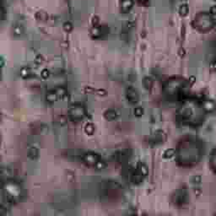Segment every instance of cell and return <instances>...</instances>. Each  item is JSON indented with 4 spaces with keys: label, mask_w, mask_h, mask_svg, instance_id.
<instances>
[{
    "label": "cell",
    "mask_w": 216,
    "mask_h": 216,
    "mask_svg": "<svg viewBox=\"0 0 216 216\" xmlns=\"http://www.w3.org/2000/svg\"><path fill=\"white\" fill-rule=\"evenodd\" d=\"M204 108L197 100L185 99L177 111V117L182 123L190 126H198L204 120Z\"/></svg>",
    "instance_id": "6da1fadb"
},
{
    "label": "cell",
    "mask_w": 216,
    "mask_h": 216,
    "mask_svg": "<svg viewBox=\"0 0 216 216\" xmlns=\"http://www.w3.org/2000/svg\"><path fill=\"white\" fill-rule=\"evenodd\" d=\"M200 156H201L200 144L193 138H184L177 146V161L181 165H195L200 159Z\"/></svg>",
    "instance_id": "7a4b0ae2"
},
{
    "label": "cell",
    "mask_w": 216,
    "mask_h": 216,
    "mask_svg": "<svg viewBox=\"0 0 216 216\" xmlns=\"http://www.w3.org/2000/svg\"><path fill=\"white\" fill-rule=\"evenodd\" d=\"M187 90V82L182 78L169 79L163 86V93L166 99L171 101L183 99Z\"/></svg>",
    "instance_id": "3957f363"
},
{
    "label": "cell",
    "mask_w": 216,
    "mask_h": 216,
    "mask_svg": "<svg viewBox=\"0 0 216 216\" xmlns=\"http://www.w3.org/2000/svg\"><path fill=\"white\" fill-rule=\"evenodd\" d=\"M3 199L10 204H16L23 198V189L20 183L11 179L2 182Z\"/></svg>",
    "instance_id": "277c9868"
},
{
    "label": "cell",
    "mask_w": 216,
    "mask_h": 216,
    "mask_svg": "<svg viewBox=\"0 0 216 216\" xmlns=\"http://www.w3.org/2000/svg\"><path fill=\"white\" fill-rule=\"evenodd\" d=\"M216 20L210 13H199L193 21V25L200 31H209L215 25Z\"/></svg>",
    "instance_id": "5b68a950"
},
{
    "label": "cell",
    "mask_w": 216,
    "mask_h": 216,
    "mask_svg": "<svg viewBox=\"0 0 216 216\" xmlns=\"http://www.w3.org/2000/svg\"><path fill=\"white\" fill-rule=\"evenodd\" d=\"M69 118L73 122H80L84 119V117L87 116L86 109L84 108V106H82L80 103L74 102L69 106V111H68Z\"/></svg>",
    "instance_id": "8992f818"
},
{
    "label": "cell",
    "mask_w": 216,
    "mask_h": 216,
    "mask_svg": "<svg viewBox=\"0 0 216 216\" xmlns=\"http://www.w3.org/2000/svg\"><path fill=\"white\" fill-rule=\"evenodd\" d=\"M100 159H101V156L94 151L84 152L81 155L80 157L81 161L88 166H95Z\"/></svg>",
    "instance_id": "52a82bcc"
},
{
    "label": "cell",
    "mask_w": 216,
    "mask_h": 216,
    "mask_svg": "<svg viewBox=\"0 0 216 216\" xmlns=\"http://www.w3.org/2000/svg\"><path fill=\"white\" fill-rule=\"evenodd\" d=\"M173 200L177 205H182L187 203L188 200V193L187 191L186 187L177 189V192H175L173 196Z\"/></svg>",
    "instance_id": "ba28073f"
},
{
    "label": "cell",
    "mask_w": 216,
    "mask_h": 216,
    "mask_svg": "<svg viewBox=\"0 0 216 216\" xmlns=\"http://www.w3.org/2000/svg\"><path fill=\"white\" fill-rule=\"evenodd\" d=\"M166 139V134L161 129H157L151 136L150 139V143L152 145H159L163 144Z\"/></svg>",
    "instance_id": "9c48e42d"
},
{
    "label": "cell",
    "mask_w": 216,
    "mask_h": 216,
    "mask_svg": "<svg viewBox=\"0 0 216 216\" xmlns=\"http://www.w3.org/2000/svg\"><path fill=\"white\" fill-rule=\"evenodd\" d=\"M129 157H130V153L128 150H116L111 155V159L115 162H118V163L127 162Z\"/></svg>",
    "instance_id": "30bf717a"
},
{
    "label": "cell",
    "mask_w": 216,
    "mask_h": 216,
    "mask_svg": "<svg viewBox=\"0 0 216 216\" xmlns=\"http://www.w3.org/2000/svg\"><path fill=\"white\" fill-rule=\"evenodd\" d=\"M126 98L130 104H136L139 100L137 90L133 86H128L126 89Z\"/></svg>",
    "instance_id": "8fae6325"
},
{
    "label": "cell",
    "mask_w": 216,
    "mask_h": 216,
    "mask_svg": "<svg viewBox=\"0 0 216 216\" xmlns=\"http://www.w3.org/2000/svg\"><path fill=\"white\" fill-rule=\"evenodd\" d=\"M133 4H134V0H121V11L123 14H128L132 9Z\"/></svg>",
    "instance_id": "7c38bea8"
},
{
    "label": "cell",
    "mask_w": 216,
    "mask_h": 216,
    "mask_svg": "<svg viewBox=\"0 0 216 216\" xmlns=\"http://www.w3.org/2000/svg\"><path fill=\"white\" fill-rule=\"evenodd\" d=\"M12 174V169L10 168L9 165H3L1 167V180H2V182H4L8 179H11Z\"/></svg>",
    "instance_id": "4fadbf2b"
},
{
    "label": "cell",
    "mask_w": 216,
    "mask_h": 216,
    "mask_svg": "<svg viewBox=\"0 0 216 216\" xmlns=\"http://www.w3.org/2000/svg\"><path fill=\"white\" fill-rule=\"evenodd\" d=\"M90 34L92 38L94 39H98L100 37H101L103 35V28L101 26L98 25H93L90 28Z\"/></svg>",
    "instance_id": "5bb4252c"
},
{
    "label": "cell",
    "mask_w": 216,
    "mask_h": 216,
    "mask_svg": "<svg viewBox=\"0 0 216 216\" xmlns=\"http://www.w3.org/2000/svg\"><path fill=\"white\" fill-rule=\"evenodd\" d=\"M27 157L30 160H36L38 159L39 157V150L38 148L36 146H30L28 150H27Z\"/></svg>",
    "instance_id": "9a60e30c"
},
{
    "label": "cell",
    "mask_w": 216,
    "mask_h": 216,
    "mask_svg": "<svg viewBox=\"0 0 216 216\" xmlns=\"http://www.w3.org/2000/svg\"><path fill=\"white\" fill-rule=\"evenodd\" d=\"M58 99V96H57V92H56V90H55V89L54 90H48L47 92V94H46V101L48 102V103H50V104H52V103H54V102H56Z\"/></svg>",
    "instance_id": "2e32d148"
},
{
    "label": "cell",
    "mask_w": 216,
    "mask_h": 216,
    "mask_svg": "<svg viewBox=\"0 0 216 216\" xmlns=\"http://www.w3.org/2000/svg\"><path fill=\"white\" fill-rule=\"evenodd\" d=\"M106 120L107 121H114L116 120L118 117V114L116 110L114 109H107L103 114Z\"/></svg>",
    "instance_id": "e0dca14e"
},
{
    "label": "cell",
    "mask_w": 216,
    "mask_h": 216,
    "mask_svg": "<svg viewBox=\"0 0 216 216\" xmlns=\"http://www.w3.org/2000/svg\"><path fill=\"white\" fill-rule=\"evenodd\" d=\"M55 90L57 94V96H58V99L59 100H63L66 98L68 96V90L67 88L64 86V85H58L57 87H55Z\"/></svg>",
    "instance_id": "ac0fdd59"
},
{
    "label": "cell",
    "mask_w": 216,
    "mask_h": 216,
    "mask_svg": "<svg viewBox=\"0 0 216 216\" xmlns=\"http://www.w3.org/2000/svg\"><path fill=\"white\" fill-rule=\"evenodd\" d=\"M20 75L22 79H26L30 77H32V73H31V69L30 67L28 66H23L21 67L20 69Z\"/></svg>",
    "instance_id": "d6986e66"
},
{
    "label": "cell",
    "mask_w": 216,
    "mask_h": 216,
    "mask_svg": "<svg viewBox=\"0 0 216 216\" xmlns=\"http://www.w3.org/2000/svg\"><path fill=\"white\" fill-rule=\"evenodd\" d=\"M154 80L153 79L150 77V76H145L142 79V85L143 87L147 90H150L151 88L153 87Z\"/></svg>",
    "instance_id": "ffe728a7"
},
{
    "label": "cell",
    "mask_w": 216,
    "mask_h": 216,
    "mask_svg": "<svg viewBox=\"0 0 216 216\" xmlns=\"http://www.w3.org/2000/svg\"><path fill=\"white\" fill-rule=\"evenodd\" d=\"M25 32V29L23 25L20 24H15L13 25V33L15 36H21Z\"/></svg>",
    "instance_id": "44dd1931"
},
{
    "label": "cell",
    "mask_w": 216,
    "mask_h": 216,
    "mask_svg": "<svg viewBox=\"0 0 216 216\" xmlns=\"http://www.w3.org/2000/svg\"><path fill=\"white\" fill-rule=\"evenodd\" d=\"M136 168L138 169V171H140L142 174L144 175V177H147L148 173H149V169H148V166L144 164V162L138 161V164H137V166H136Z\"/></svg>",
    "instance_id": "7402d4cb"
},
{
    "label": "cell",
    "mask_w": 216,
    "mask_h": 216,
    "mask_svg": "<svg viewBox=\"0 0 216 216\" xmlns=\"http://www.w3.org/2000/svg\"><path fill=\"white\" fill-rule=\"evenodd\" d=\"M56 123H57V126L59 127V128H63V127H65L68 124V118H67L65 115H60L57 118Z\"/></svg>",
    "instance_id": "603a6c76"
},
{
    "label": "cell",
    "mask_w": 216,
    "mask_h": 216,
    "mask_svg": "<svg viewBox=\"0 0 216 216\" xmlns=\"http://www.w3.org/2000/svg\"><path fill=\"white\" fill-rule=\"evenodd\" d=\"M95 125H94L92 123H88L85 124V126H84V133H86L87 135H90V136H91V135L94 134V133H95Z\"/></svg>",
    "instance_id": "cb8c5ba5"
},
{
    "label": "cell",
    "mask_w": 216,
    "mask_h": 216,
    "mask_svg": "<svg viewBox=\"0 0 216 216\" xmlns=\"http://www.w3.org/2000/svg\"><path fill=\"white\" fill-rule=\"evenodd\" d=\"M176 154H177L176 150H174V149H168V150L164 151V153L162 155V157L164 159H171L173 156L176 155Z\"/></svg>",
    "instance_id": "d4e9b609"
},
{
    "label": "cell",
    "mask_w": 216,
    "mask_h": 216,
    "mask_svg": "<svg viewBox=\"0 0 216 216\" xmlns=\"http://www.w3.org/2000/svg\"><path fill=\"white\" fill-rule=\"evenodd\" d=\"M160 113L159 110H155L154 109L151 115H150V120L152 123H156V121H160Z\"/></svg>",
    "instance_id": "484cf974"
},
{
    "label": "cell",
    "mask_w": 216,
    "mask_h": 216,
    "mask_svg": "<svg viewBox=\"0 0 216 216\" xmlns=\"http://www.w3.org/2000/svg\"><path fill=\"white\" fill-rule=\"evenodd\" d=\"M214 107H215V105H214V102L213 101H206L204 102V110L206 111H212L214 110Z\"/></svg>",
    "instance_id": "4316f807"
},
{
    "label": "cell",
    "mask_w": 216,
    "mask_h": 216,
    "mask_svg": "<svg viewBox=\"0 0 216 216\" xmlns=\"http://www.w3.org/2000/svg\"><path fill=\"white\" fill-rule=\"evenodd\" d=\"M188 12H189L188 5L186 4V3H183V4H182V5L180 6V8H179V15H180L181 16H182V17H185V16L187 15Z\"/></svg>",
    "instance_id": "83f0119b"
},
{
    "label": "cell",
    "mask_w": 216,
    "mask_h": 216,
    "mask_svg": "<svg viewBox=\"0 0 216 216\" xmlns=\"http://www.w3.org/2000/svg\"><path fill=\"white\" fill-rule=\"evenodd\" d=\"M36 19L38 20L47 21L48 19V15L47 13L41 10V11H38V12L36 13Z\"/></svg>",
    "instance_id": "f1b7e54d"
},
{
    "label": "cell",
    "mask_w": 216,
    "mask_h": 216,
    "mask_svg": "<svg viewBox=\"0 0 216 216\" xmlns=\"http://www.w3.org/2000/svg\"><path fill=\"white\" fill-rule=\"evenodd\" d=\"M106 167V163L105 160H103L101 159H100L96 164V165H95V168H96L97 171H102V170H104Z\"/></svg>",
    "instance_id": "f546056e"
},
{
    "label": "cell",
    "mask_w": 216,
    "mask_h": 216,
    "mask_svg": "<svg viewBox=\"0 0 216 216\" xmlns=\"http://www.w3.org/2000/svg\"><path fill=\"white\" fill-rule=\"evenodd\" d=\"M210 162H211V167H212L214 171L216 172V149L214 150L213 153L211 154Z\"/></svg>",
    "instance_id": "4dcf8cb0"
},
{
    "label": "cell",
    "mask_w": 216,
    "mask_h": 216,
    "mask_svg": "<svg viewBox=\"0 0 216 216\" xmlns=\"http://www.w3.org/2000/svg\"><path fill=\"white\" fill-rule=\"evenodd\" d=\"M73 28H74V26H73V25L71 22L67 21V22H64V23H63V29L64 31H66V32H70V31H72L73 30Z\"/></svg>",
    "instance_id": "1f68e13d"
},
{
    "label": "cell",
    "mask_w": 216,
    "mask_h": 216,
    "mask_svg": "<svg viewBox=\"0 0 216 216\" xmlns=\"http://www.w3.org/2000/svg\"><path fill=\"white\" fill-rule=\"evenodd\" d=\"M133 113H134L135 117H141L144 115V109L141 106H137V107L134 108Z\"/></svg>",
    "instance_id": "d6a6232c"
},
{
    "label": "cell",
    "mask_w": 216,
    "mask_h": 216,
    "mask_svg": "<svg viewBox=\"0 0 216 216\" xmlns=\"http://www.w3.org/2000/svg\"><path fill=\"white\" fill-rule=\"evenodd\" d=\"M50 74H51L50 70L47 69H43L42 71H41V77H42V79H47L49 78V77H50Z\"/></svg>",
    "instance_id": "836d02e7"
},
{
    "label": "cell",
    "mask_w": 216,
    "mask_h": 216,
    "mask_svg": "<svg viewBox=\"0 0 216 216\" xmlns=\"http://www.w3.org/2000/svg\"><path fill=\"white\" fill-rule=\"evenodd\" d=\"M43 62H44V58H43L42 55H41V54L36 55L35 58H34V63L37 64V65H41V64L43 63Z\"/></svg>",
    "instance_id": "e575fe53"
},
{
    "label": "cell",
    "mask_w": 216,
    "mask_h": 216,
    "mask_svg": "<svg viewBox=\"0 0 216 216\" xmlns=\"http://www.w3.org/2000/svg\"><path fill=\"white\" fill-rule=\"evenodd\" d=\"M83 91H84V94H93L94 92H95V89H94L92 86L86 85V86H84V89H83Z\"/></svg>",
    "instance_id": "d590c367"
},
{
    "label": "cell",
    "mask_w": 216,
    "mask_h": 216,
    "mask_svg": "<svg viewBox=\"0 0 216 216\" xmlns=\"http://www.w3.org/2000/svg\"><path fill=\"white\" fill-rule=\"evenodd\" d=\"M49 131V127L45 124V123H42L40 124V133H47Z\"/></svg>",
    "instance_id": "8d00e7d4"
},
{
    "label": "cell",
    "mask_w": 216,
    "mask_h": 216,
    "mask_svg": "<svg viewBox=\"0 0 216 216\" xmlns=\"http://www.w3.org/2000/svg\"><path fill=\"white\" fill-rule=\"evenodd\" d=\"M201 182V177L199 176H194V177L191 178V183H192L193 185H198Z\"/></svg>",
    "instance_id": "74e56055"
},
{
    "label": "cell",
    "mask_w": 216,
    "mask_h": 216,
    "mask_svg": "<svg viewBox=\"0 0 216 216\" xmlns=\"http://www.w3.org/2000/svg\"><path fill=\"white\" fill-rule=\"evenodd\" d=\"M96 93L99 96H106L107 95V91L104 89H99V90H96Z\"/></svg>",
    "instance_id": "f35d334b"
},
{
    "label": "cell",
    "mask_w": 216,
    "mask_h": 216,
    "mask_svg": "<svg viewBox=\"0 0 216 216\" xmlns=\"http://www.w3.org/2000/svg\"><path fill=\"white\" fill-rule=\"evenodd\" d=\"M99 22H100L99 17H98V16H96V15L93 16L92 19H91V23H92L93 25H99Z\"/></svg>",
    "instance_id": "ab89813d"
},
{
    "label": "cell",
    "mask_w": 216,
    "mask_h": 216,
    "mask_svg": "<svg viewBox=\"0 0 216 216\" xmlns=\"http://www.w3.org/2000/svg\"><path fill=\"white\" fill-rule=\"evenodd\" d=\"M210 15H212L214 17V19L216 20V6L214 5L210 8Z\"/></svg>",
    "instance_id": "60d3db41"
},
{
    "label": "cell",
    "mask_w": 216,
    "mask_h": 216,
    "mask_svg": "<svg viewBox=\"0 0 216 216\" xmlns=\"http://www.w3.org/2000/svg\"><path fill=\"white\" fill-rule=\"evenodd\" d=\"M210 69H211V70L216 72V59H214V60L211 61V63H210Z\"/></svg>",
    "instance_id": "b9f144b4"
},
{
    "label": "cell",
    "mask_w": 216,
    "mask_h": 216,
    "mask_svg": "<svg viewBox=\"0 0 216 216\" xmlns=\"http://www.w3.org/2000/svg\"><path fill=\"white\" fill-rule=\"evenodd\" d=\"M5 13H6V11H4V8H3V2H2V4H1V19H2V20H3V19H4V15H5Z\"/></svg>",
    "instance_id": "7bdbcfd3"
},
{
    "label": "cell",
    "mask_w": 216,
    "mask_h": 216,
    "mask_svg": "<svg viewBox=\"0 0 216 216\" xmlns=\"http://www.w3.org/2000/svg\"><path fill=\"white\" fill-rule=\"evenodd\" d=\"M137 1L140 4H143V5H145V4H147L149 3V0H137Z\"/></svg>",
    "instance_id": "ee69618b"
},
{
    "label": "cell",
    "mask_w": 216,
    "mask_h": 216,
    "mask_svg": "<svg viewBox=\"0 0 216 216\" xmlns=\"http://www.w3.org/2000/svg\"><path fill=\"white\" fill-rule=\"evenodd\" d=\"M194 80H195V78H194V76H191V77H190V79H189V81H190V83H193V82H194Z\"/></svg>",
    "instance_id": "f6af8a7d"
},
{
    "label": "cell",
    "mask_w": 216,
    "mask_h": 216,
    "mask_svg": "<svg viewBox=\"0 0 216 216\" xmlns=\"http://www.w3.org/2000/svg\"><path fill=\"white\" fill-rule=\"evenodd\" d=\"M3 63H4V62H3V57H1V67H2V68L3 67Z\"/></svg>",
    "instance_id": "bcb514c9"
},
{
    "label": "cell",
    "mask_w": 216,
    "mask_h": 216,
    "mask_svg": "<svg viewBox=\"0 0 216 216\" xmlns=\"http://www.w3.org/2000/svg\"><path fill=\"white\" fill-rule=\"evenodd\" d=\"M214 1H216V0H214Z\"/></svg>",
    "instance_id": "7dc6e473"
}]
</instances>
